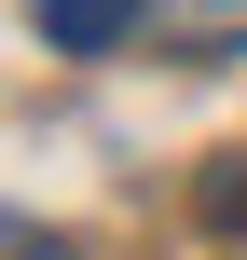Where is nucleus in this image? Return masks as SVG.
Here are the masks:
<instances>
[{
	"label": "nucleus",
	"mask_w": 247,
	"mask_h": 260,
	"mask_svg": "<svg viewBox=\"0 0 247 260\" xmlns=\"http://www.w3.org/2000/svg\"><path fill=\"white\" fill-rule=\"evenodd\" d=\"M124 27H138V0H41V41L55 55H110Z\"/></svg>",
	"instance_id": "f257e3e1"
},
{
	"label": "nucleus",
	"mask_w": 247,
	"mask_h": 260,
	"mask_svg": "<svg viewBox=\"0 0 247 260\" xmlns=\"http://www.w3.org/2000/svg\"><path fill=\"white\" fill-rule=\"evenodd\" d=\"M193 219H206V233H247V151H220V165L193 178Z\"/></svg>",
	"instance_id": "f03ea898"
},
{
	"label": "nucleus",
	"mask_w": 247,
	"mask_h": 260,
	"mask_svg": "<svg viewBox=\"0 0 247 260\" xmlns=\"http://www.w3.org/2000/svg\"><path fill=\"white\" fill-rule=\"evenodd\" d=\"M28 260H69V247H28Z\"/></svg>",
	"instance_id": "7ed1b4c3"
},
{
	"label": "nucleus",
	"mask_w": 247,
	"mask_h": 260,
	"mask_svg": "<svg viewBox=\"0 0 247 260\" xmlns=\"http://www.w3.org/2000/svg\"><path fill=\"white\" fill-rule=\"evenodd\" d=\"M0 247H14V219H0Z\"/></svg>",
	"instance_id": "20e7f679"
}]
</instances>
